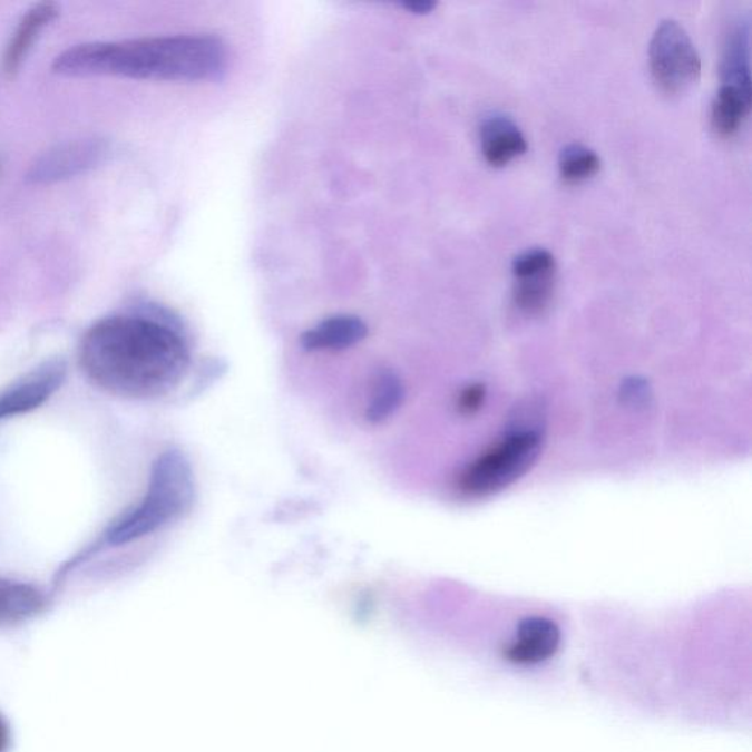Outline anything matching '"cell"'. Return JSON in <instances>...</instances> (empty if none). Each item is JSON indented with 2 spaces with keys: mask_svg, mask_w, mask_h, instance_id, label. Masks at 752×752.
<instances>
[{
  "mask_svg": "<svg viewBox=\"0 0 752 752\" xmlns=\"http://www.w3.org/2000/svg\"><path fill=\"white\" fill-rule=\"evenodd\" d=\"M91 382L126 399H158L177 389L192 364L191 348L173 321L152 313L96 322L80 345Z\"/></svg>",
  "mask_w": 752,
  "mask_h": 752,
  "instance_id": "1",
  "label": "cell"
},
{
  "mask_svg": "<svg viewBox=\"0 0 752 752\" xmlns=\"http://www.w3.org/2000/svg\"><path fill=\"white\" fill-rule=\"evenodd\" d=\"M227 59V49L216 37L173 36L72 46L55 59L52 68L67 77L207 81L223 76Z\"/></svg>",
  "mask_w": 752,
  "mask_h": 752,
  "instance_id": "2",
  "label": "cell"
},
{
  "mask_svg": "<svg viewBox=\"0 0 752 752\" xmlns=\"http://www.w3.org/2000/svg\"><path fill=\"white\" fill-rule=\"evenodd\" d=\"M196 498L195 473L183 451L169 449L150 469L145 497L124 511L105 534V544L121 547L175 523L192 510Z\"/></svg>",
  "mask_w": 752,
  "mask_h": 752,
  "instance_id": "3",
  "label": "cell"
},
{
  "mask_svg": "<svg viewBox=\"0 0 752 752\" xmlns=\"http://www.w3.org/2000/svg\"><path fill=\"white\" fill-rule=\"evenodd\" d=\"M546 412L537 401L518 406L505 436L460 475V490L469 496H491L525 477L541 456Z\"/></svg>",
  "mask_w": 752,
  "mask_h": 752,
  "instance_id": "4",
  "label": "cell"
},
{
  "mask_svg": "<svg viewBox=\"0 0 752 752\" xmlns=\"http://www.w3.org/2000/svg\"><path fill=\"white\" fill-rule=\"evenodd\" d=\"M654 81L667 95L684 94L701 74V57L684 26L664 18L655 27L648 49Z\"/></svg>",
  "mask_w": 752,
  "mask_h": 752,
  "instance_id": "5",
  "label": "cell"
},
{
  "mask_svg": "<svg viewBox=\"0 0 752 752\" xmlns=\"http://www.w3.org/2000/svg\"><path fill=\"white\" fill-rule=\"evenodd\" d=\"M556 257L546 247H529L511 261L515 306L537 315L550 304L556 287Z\"/></svg>",
  "mask_w": 752,
  "mask_h": 752,
  "instance_id": "6",
  "label": "cell"
},
{
  "mask_svg": "<svg viewBox=\"0 0 752 752\" xmlns=\"http://www.w3.org/2000/svg\"><path fill=\"white\" fill-rule=\"evenodd\" d=\"M108 154V143L101 138H78L61 143L36 158L27 173V182L37 186L66 182L95 169Z\"/></svg>",
  "mask_w": 752,
  "mask_h": 752,
  "instance_id": "7",
  "label": "cell"
},
{
  "mask_svg": "<svg viewBox=\"0 0 752 752\" xmlns=\"http://www.w3.org/2000/svg\"><path fill=\"white\" fill-rule=\"evenodd\" d=\"M66 373L61 360H50L0 391V421L39 409L61 389Z\"/></svg>",
  "mask_w": 752,
  "mask_h": 752,
  "instance_id": "8",
  "label": "cell"
},
{
  "mask_svg": "<svg viewBox=\"0 0 752 752\" xmlns=\"http://www.w3.org/2000/svg\"><path fill=\"white\" fill-rule=\"evenodd\" d=\"M484 158L492 166H505L528 149L523 128L505 113H490L479 127Z\"/></svg>",
  "mask_w": 752,
  "mask_h": 752,
  "instance_id": "9",
  "label": "cell"
},
{
  "mask_svg": "<svg viewBox=\"0 0 752 752\" xmlns=\"http://www.w3.org/2000/svg\"><path fill=\"white\" fill-rule=\"evenodd\" d=\"M720 85L751 91V20L736 17L727 27L720 61Z\"/></svg>",
  "mask_w": 752,
  "mask_h": 752,
  "instance_id": "10",
  "label": "cell"
},
{
  "mask_svg": "<svg viewBox=\"0 0 752 752\" xmlns=\"http://www.w3.org/2000/svg\"><path fill=\"white\" fill-rule=\"evenodd\" d=\"M560 645V629L546 617H529L520 622L516 638L507 650V657L519 664H537L556 654Z\"/></svg>",
  "mask_w": 752,
  "mask_h": 752,
  "instance_id": "11",
  "label": "cell"
},
{
  "mask_svg": "<svg viewBox=\"0 0 752 752\" xmlns=\"http://www.w3.org/2000/svg\"><path fill=\"white\" fill-rule=\"evenodd\" d=\"M368 326L362 320L353 315H336L328 318L302 335L303 349L307 352H339L353 348L367 339Z\"/></svg>",
  "mask_w": 752,
  "mask_h": 752,
  "instance_id": "12",
  "label": "cell"
},
{
  "mask_svg": "<svg viewBox=\"0 0 752 752\" xmlns=\"http://www.w3.org/2000/svg\"><path fill=\"white\" fill-rule=\"evenodd\" d=\"M58 16L59 9L55 3L35 4L30 11H27L20 25H18L16 33L12 35L7 50H4L2 61L4 76L12 77L18 71L41 30L46 26H49Z\"/></svg>",
  "mask_w": 752,
  "mask_h": 752,
  "instance_id": "13",
  "label": "cell"
},
{
  "mask_svg": "<svg viewBox=\"0 0 752 752\" xmlns=\"http://www.w3.org/2000/svg\"><path fill=\"white\" fill-rule=\"evenodd\" d=\"M751 109V91L720 85L712 104L713 130L722 137H731L744 124Z\"/></svg>",
  "mask_w": 752,
  "mask_h": 752,
  "instance_id": "14",
  "label": "cell"
},
{
  "mask_svg": "<svg viewBox=\"0 0 752 752\" xmlns=\"http://www.w3.org/2000/svg\"><path fill=\"white\" fill-rule=\"evenodd\" d=\"M43 597L30 585L0 578V625H11L37 615L43 608Z\"/></svg>",
  "mask_w": 752,
  "mask_h": 752,
  "instance_id": "15",
  "label": "cell"
},
{
  "mask_svg": "<svg viewBox=\"0 0 752 752\" xmlns=\"http://www.w3.org/2000/svg\"><path fill=\"white\" fill-rule=\"evenodd\" d=\"M406 391L403 381L395 372L384 369L378 373L373 384L371 401L367 409V419L371 423L385 422L403 404Z\"/></svg>",
  "mask_w": 752,
  "mask_h": 752,
  "instance_id": "16",
  "label": "cell"
},
{
  "mask_svg": "<svg viewBox=\"0 0 752 752\" xmlns=\"http://www.w3.org/2000/svg\"><path fill=\"white\" fill-rule=\"evenodd\" d=\"M602 159L597 152L583 143H570L558 155V170L566 183L585 182L598 173Z\"/></svg>",
  "mask_w": 752,
  "mask_h": 752,
  "instance_id": "17",
  "label": "cell"
},
{
  "mask_svg": "<svg viewBox=\"0 0 752 752\" xmlns=\"http://www.w3.org/2000/svg\"><path fill=\"white\" fill-rule=\"evenodd\" d=\"M652 394V387L644 378L632 377L622 382L621 399L623 403L631 406V408H641V406L648 404Z\"/></svg>",
  "mask_w": 752,
  "mask_h": 752,
  "instance_id": "18",
  "label": "cell"
},
{
  "mask_svg": "<svg viewBox=\"0 0 752 752\" xmlns=\"http://www.w3.org/2000/svg\"><path fill=\"white\" fill-rule=\"evenodd\" d=\"M487 390L484 384H472L465 387L458 397V408L461 413L473 414L482 408L486 401Z\"/></svg>",
  "mask_w": 752,
  "mask_h": 752,
  "instance_id": "19",
  "label": "cell"
},
{
  "mask_svg": "<svg viewBox=\"0 0 752 752\" xmlns=\"http://www.w3.org/2000/svg\"><path fill=\"white\" fill-rule=\"evenodd\" d=\"M403 8L409 9L410 12L419 13V16H426L437 8V2H433V0H412V2H404Z\"/></svg>",
  "mask_w": 752,
  "mask_h": 752,
  "instance_id": "20",
  "label": "cell"
},
{
  "mask_svg": "<svg viewBox=\"0 0 752 752\" xmlns=\"http://www.w3.org/2000/svg\"><path fill=\"white\" fill-rule=\"evenodd\" d=\"M9 745V732L7 724L0 719V752L7 751Z\"/></svg>",
  "mask_w": 752,
  "mask_h": 752,
  "instance_id": "21",
  "label": "cell"
}]
</instances>
